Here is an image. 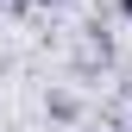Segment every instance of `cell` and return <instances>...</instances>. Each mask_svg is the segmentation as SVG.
Wrapping results in <instances>:
<instances>
[{"instance_id": "1", "label": "cell", "mask_w": 132, "mask_h": 132, "mask_svg": "<svg viewBox=\"0 0 132 132\" xmlns=\"http://www.w3.org/2000/svg\"><path fill=\"white\" fill-rule=\"evenodd\" d=\"M120 13H126V19H132V0H120Z\"/></svg>"}]
</instances>
